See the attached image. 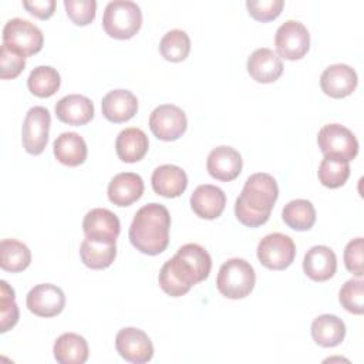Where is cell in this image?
<instances>
[{
    "mask_svg": "<svg viewBox=\"0 0 364 364\" xmlns=\"http://www.w3.org/2000/svg\"><path fill=\"white\" fill-rule=\"evenodd\" d=\"M108 199L117 206H129L144 193V181L138 173L121 172L108 185Z\"/></svg>",
    "mask_w": 364,
    "mask_h": 364,
    "instance_id": "7402d4cb",
    "label": "cell"
},
{
    "mask_svg": "<svg viewBox=\"0 0 364 364\" xmlns=\"http://www.w3.org/2000/svg\"><path fill=\"white\" fill-rule=\"evenodd\" d=\"M53 152L63 165L78 166L87 159V144L77 132H63L55 138Z\"/></svg>",
    "mask_w": 364,
    "mask_h": 364,
    "instance_id": "d4e9b609",
    "label": "cell"
},
{
    "mask_svg": "<svg viewBox=\"0 0 364 364\" xmlns=\"http://www.w3.org/2000/svg\"><path fill=\"white\" fill-rule=\"evenodd\" d=\"M212 267L210 255L198 243L181 246L176 255L161 267L158 282L161 289L171 297L186 294L192 286L203 282Z\"/></svg>",
    "mask_w": 364,
    "mask_h": 364,
    "instance_id": "6da1fadb",
    "label": "cell"
},
{
    "mask_svg": "<svg viewBox=\"0 0 364 364\" xmlns=\"http://www.w3.org/2000/svg\"><path fill=\"white\" fill-rule=\"evenodd\" d=\"M357 73L347 64L328 65L320 77L321 91L331 98H344L357 87Z\"/></svg>",
    "mask_w": 364,
    "mask_h": 364,
    "instance_id": "2e32d148",
    "label": "cell"
},
{
    "mask_svg": "<svg viewBox=\"0 0 364 364\" xmlns=\"http://www.w3.org/2000/svg\"><path fill=\"white\" fill-rule=\"evenodd\" d=\"M317 144L324 156H336L350 162L358 154L357 138L340 124L324 125L317 134Z\"/></svg>",
    "mask_w": 364,
    "mask_h": 364,
    "instance_id": "8992f818",
    "label": "cell"
},
{
    "mask_svg": "<svg viewBox=\"0 0 364 364\" xmlns=\"http://www.w3.org/2000/svg\"><path fill=\"white\" fill-rule=\"evenodd\" d=\"M363 286H364V283H363L361 279H350L340 289L338 300H340L341 306L353 314H363L364 313Z\"/></svg>",
    "mask_w": 364,
    "mask_h": 364,
    "instance_id": "e575fe53",
    "label": "cell"
},
{
    "mask_svg": "<svg viewBox=\"0 0 364 364\" xmlns=\"http://www.w3.org/2000/svg\"><path fill=\"white\" fill-rule=\"evenodd\" d=\"M283 222L294 230H309L316 222V209L307 199H294L282 210Z\"/></svg>",
    "mask_w": 364,
    "mask_h": 364,
    "instance_id": "f546056e",
    "label": "cell"
},
{
    "mask_svg": "<svg viewBox=\"0 0 364 364\" xmlns=\"http://www.w3.org/2000/svg\"><path fill=\"white\" fill-rule=\"evenodd\" d=\"M31 262L30 249L20 240L3 239L0 242V267L17 273L28 267Z\"/></svg>",
    "mask_w": 364,
    "mask_h": 364,
    "instance_id": "f1b7e54d",
    "label": "cell"
},
{
    "mask_svg": "<svg viewBox=\"0 0 364 364\" xmlns=\"http://www.w3.org/2000/svg\"><path fill=\"white\" fill-rule=\"evenodd\" d=\"M296 256V245L293 239L283 233H270L257 245L259 262L272 270L287 269Z\"/></svg>",
    "mask_w": 364,
    "mask_h": 364,
    "instance_id": "52a82bcc",
    "label": "cell"
},
{
    "mask_svg": "<svg viewBox=\"0 0 364 364\" xmlns=\"http://www.w3.org/2000/svg\"><path fill=\"white\" fill-rule=\"evenodd\" d=\"M311 337L321 347H336L346 337V324L334 314H321L311 323Z\"/></svg>",
    "mask_w": 364,
    "mask_h": 364,
    "instance_id": "4316f807",
    "label": "cell"
},
{
    "mask_svg": "<svg viewBox=\"0 0 364 364\" xmlns=\"http://www.w3.org/2000/svg\"><path fill=\"white\" fill-rule=\"evenodd\" d=\"M249 75L262 84L274 82L283 73V63L280 57L270 48H257L255 50L246 64Z\"/></svg>",
    "mask_w": 364,
    "mask_h": 364,
    "instance_id": "e0dca14e",
    "label": "cell"
},
{
    "mask_svg": "<svg viewBox=\"0 0 364 364\" xmlns=\"http://www.w3.org/2000/svg\"><path fill=\"white\" fill-rule=\"evenodd\" d=\"M149 141L146 134L135 127L122 129L115 141V151L122 162L134 164L141 161L148 152Z\"/></svg>",
    "mask_w": 364,
    "mask_h": 364,
    "instance_id": "cb8c5ba5",
    "label": "cell"
},
{
    "mask_svg": "<svg viewBox=\"0 0 364 364\" xmlns=\"http://www.w3.org/2000/svg\"><path fill=\"white\" fill-rule=\"evenodd\" d=\"M3 44H7L26 57L38 53L44 44L41 30L26 18H11L3 27Z\"/></svg>",
    "mask_w": 364,
    "mask_h": 364,
    "instance_id": "ba28073f",
    "label": "cell"
},
{
    "mask_svg": "<svg viewBox=\"0 0 364 364\" xmlns=\"http://www.w3.org/2000/svg\"><path fill=\"white\" fill-rule=\"evenodd\" d=\"M54 358L60 364H84L88 360L87 340L75 333L61 334L53 347Z\"/></svg>",
    "mask_w": 364,
    "mask_h": 364,
    "instance_id": "484cf974",
    "label": "cell"
},
{
    "mask_svg": "<svg viewBox=\"0 0 364 364\" xmlns=\"http://www.w3.org/2000/svg\"><path fill=\"white\" fill-rule=\"evenodd\" d=\"M0 331L6 333L18 321V307L14 299V290L6 280L0 282Z\"/></svg>",
    "mask_w": 364,
    "mask_h": 364,
    "instance_id": "836d02e7",
    "label": "cell"
},
{
    "mask_svg": "<svg viewBox=\"0 0 364 364\" xmlns=\"http://www.w3.org/2000/svg\"><path fill=\"white\" fill-rule=\"evenodd\" d=\"M337 270L336 253L323 245L313 246L303 259L304 274L314 282H326L334 276Z\"/></svg>",
    "mask_w": 364,
    "mask_h": 364,
    "instance_id": "ac0fdd59",
    "label": "cell"
},
{
    "mask_svg": "<svg viewBox=\"0 0 364 364\" xmlns=\"http://www.w3.org/2000/svg\"><path fill=\"white\" fill-rule=\"evenodd\" d=\"M80 256L82 263L90 269H107L117 256V246L115 243H101L85 237L80 247Z\"/></svg>",
    "mask_w": 364,
    "mask_h": 364,
    "instance_id": "83f0119b",
    "label": "cell"
},
{
    "mask_svg": "<svg viewBox=\"0 0 364 364\" xmlns=\"http://www.w3.org/2000/svg\"><path fill=\"white\" fill-rule=\"evenodd\" d=\"M256 283L255 269L245 259H229L225 262L216 277L219 293L228 299H243L250 294Z\"/></svg>",
    "mask_w": 364,
    "mask_h": 364,
    "instance_id": "5b68a950",
    "label": "cell"
},
{
    "mask_svg": "<svg viewBox=\"0 0 364 364\" xmlns=\"http://www.w3.org/2000/svg\"><path fill=\"white\" fill-rule=\"evenodd\" d=\"M188 119L185 112L172 104L156 107L149 115V128L152 134L162 141H175L186 131Z\"/></svg>",
    "mask_w": 364,
    "mask_h": 364,
    "instance_id": "8fae6325",
    "label": "cell"
},
{
    "mask_svg": "<svg viewBox=\"0 0 364 364\" xmlns=\"http://www.w3.org/2000/svg\"><path fill=\"white\" fill-rule=\"evenodd\" d=\"M191 51V38L189 36L179 28L168 31L161 43H159V53L162 57L171 63L183 61Z\"/></svg>",
    "mask_w": 364,
    "mask_h": 364,
    "instance_id": "d6a6232c",
    "label": "cell"
},
{
    "mask_svg": "<svg viewBox=\"0 0 364 364\" xmlns=\"http://www.w3.org/2000/svg\"><path fill=\"white\" fill-rule=\"evenodd\" d=\"M274 46L279 57L290 61L300 60L310 48L309 30L300 21L287 20L277 28Z\"/></svg>",
    "mask_w": 364,
    "mask_h": 364,
    "instance_id": "9c48e42d",
    "label": "cell"
},
{
    "mask_svg": "<svg viewBox=\"0 0 364 364\" xmlns=\"http://www.w3.org/2000/svg\"><path fill=\"white\" fill-rule=\"evenodd\" d=\"M171 215L161 203L144 205L135 213L129 226V242L141 253L155 256L169 245Z\"/></svg>",
    "mask_w": 364,
    "mask_h": 364,
    "instance_id": "3957f363",
    "label": "cell"
},
{
    "mask_svg": "<svg viewBox=\"0 0 364 364\" xmlns=\"http://www.w3.org/2000/svg\"><path fill=\"white\" fill-rule=\"evenodd\" d=\"M115 348L129 363L144 364L152 360L154 346L148 334L135 327L121 328L115 336Z\"/></svg>",
    "mask_w": 364,
    "mask_h": 364,
    "instance_id": "7c38bea8",
    "label": "cell"
},
{
    "mask_svg": "<svg viewBox=\"0 0 364 364\" xmlns=\"http://www.w3.org/2000/svg\"><path fill=\"white\" fill-rule=\"evenodd\" d=\"M51 117L46 107L36 105L26 114L21 127L23 148L31 155H40L48 141Z\"/></svg>",
    "mask_w": 364,
    "mask_h": 364,
    "instance_id": "30bf717a",
    "label": "cell"
},
{
    "mask_svg": "<svg viewBox=\"0 0 364 364\" xmlns=\"http://www.w3.org/2000/svg\"><path fill=\"white\" fill-rule=\"evenodd\" d=\"M152 189L164 198H178L188 186L185 171L176 165H161L152 172Z\"/></svg>",
    "mask_w": 364,
    "mask_h": 364,
    "instance_id": "603a6c76",
    "label": "cell"
},
{
    "mask_svg": "<svg viewBox=\"0 0 364 364\" xmlns=\"http://www.w3.org/2000/svg\"><path fill=\"white\" fill-rule=\"evenodd\" d=\"M82 230L90 240L115 243L121 230V223L114 212L105 208H94L84 216Z\"/></svg>",
    "mask_w": 364,
    "mask_h": 364,
    "instance_id": "4fadbf2b",
    "label": "cell"
},
{
    "mask_svg": "<svg viewBox=\"0 0 364 364\" xmlns=\"http://www.w3.org/2000/svg\"><path fill=\"white\" fill-rule=\"evenodd\" d=\"M226 205L225 192L215 185H199L191 196L192 210L202 219H216Z\"/></svg>",
    "mask_w": 364,
    "mask_h": 364,
    "instance_id": "ffe728a7",
    "label": "cell"
},
{
    "mask_svg": "<svg viewBox=\"0 0 364 364\" xmlns=\"http://www.w3.org/2000/svg\"><path fill=\"white\" fill-rule=\"evenodd\" d=\"M142 24V11L131 0L109 1L104 10L102 27L105 33L117 40L134 37Z\"/></svg>",
    "mask_w": 364,
    "mask_h": 364,
    "instance_id": "277c9868",
    "label": "cell"
},
{
    "mask_svg": "<svg viewBox=\"0 0 364 364\" xmlns=\"http://www.w3.org/2000/svg\"><path fill=\"white\" fill-rule=\"evenodd\" d=\"M102 115L109 122H125L138 111V100L128 90H112L101 101Z\"/></svg>",
    "mask_w": 364,
    "mask_h": 364,
    "instance_id": "44dd1931",
    "label": "cell"
},
{
    "mask_svg": "<svg viewBox=\"0 0 364 364\" xmlns=\"http://www.w3.org/2000/svg\"><path fill=\"white\" fill-rule=\"evenodd\" d=\"M60 84H61V78L58 71L50 65L36 67L27 78V87L30 92L40 98H47L54 95L58 91Z\"/></svg>",
    "mask_w": 364,
    "mask_h": 364,
    "instance_id": "4dcf8cb0",
    "label": "cell"
},
{
    "mask_svg": "<svg viewBox=\"0 0 364 364\" xmlns=\"http://www.w3.org/2000/svg\"><path fill=\"white\" fill-rule=\"evenodd\" d=\"M24 67H26V55L7 44H1L0 77L3 80H13L24 70Z\"/></svg>",
    "mask_w": 364,
    "mask_h": 364,
    "instance_id": "d590c367",
    "label": "cell"
},
{
    "mask_svg": "<svg viewBox=\"0 0 364 364\" xmlns=\"http://www.w3.org/2000/svg\"><path fill=\"white\" fill-rule=\"evenodd\" d=\"M243 161L240 154L232 146L213 148L206 159V169L212 178L222 182L236 179L242 172Z\"/></svg>",
    "mask_w": 364,
    "mask_h": 364,
    "instance_id": "9a60e30c",
    "label": "cell"
},
{
    "mask_svg": "<svg viewBox=\"0 0 364 364\" xmlns=\"http://www.w3.org/2000/svg\"><path fill=\"white\" fill-rule=\"evenodd\" d=\"M55 117L68 125L80 127L88 124L94 117V104L85 95L70 94L55 104Z\"/></svg>",
    "mask_w": 364,
    "mask_h": 364,
    "instance_id": "d6986e66",
    "label": "cell"
},
{
    "mask_svg": "<svg viewBox=\"0 0 364 364\" xmlns=\"http://www.w3.org/2000/svg\"><path fill=\"white\" fill-rule=\"evenodd\" d=\"M23 7L34 17L47 20L55 11V1L54 0H33V1H23Z\"/></svg>",
    "mask_w": 364,
    "mask_h": 364,
    "instance_id": "ab89813d",
    "label": "cell"
},
{
    "mask_svg": "<svg viewBox=\"0 0 364 364\" xmlns=\"http://www.w3.org/2000/svg\"><path fill=\"white\" fill-rule=\"evenodd\" d=\"M284 6L283 0H247L246 7L249 14L257 21H270L279 17Z\"/></svg>",
    "mask_w": 364,
    "mask_h": 364,
    "instance_id": "74e56055",
    "label": "cell"
},
{
    "mask_svg": "<svg viewBox=\"0 0 364 364\" xmlns=\"http://www.w3.org/2000/svg\"><path fill=\"white\" fill-rule=\"evenodd\" d=\"M279 198L276 179L266 173L257 172L250 175L235 202V215L237 220L249 228L264 225Z\"/></svg>",
    "mask_w": 364,
    "mask_h": 364,
    "instance_id": "7a4b0ae2",
    "label": "cell"
},
{
    "mask_svg": "<svg viewBox=\"0 0 364 364\" xmlns=\"http://www.w3.org/2000/svg\"><path fill=\"white\" fill-rule=\"evenodd\" d=\"M363 249L364 242L363 237H355L350 240L344 249V264L348 272L361 277L364 274L363 270Z\"/></svg>",
    "mask_w": 364,
    "mask_h": 364,
    "instance_id": "f35d334b",
    "label": "cell"
},
{
    "mask_svg": "<svg viewBox=\"0 0 364 364\" xmlns=\"http://www.w3.org/2000/svg\"><path fill=\"white\" fill-rule=\"evenodd\" d=\"M318 181L323 186L336 189L343 186L350 176L348 161L336 156H324L318 166Z\"/></svg>",
    "mask_w": 364,
    "mask_h": 364,
    "instance_id": "1f68e13d",
    "label": "cell"
},
{
    "mask_svg": "<svg viewBox=\"0 0 364 364\" xmlns=\"http://www.w3.org/2000/svg\"><path fill=\"white\" fill-rule=\"evenodd\" d=\"M26 304L27 309L38 317H54L63 311L65 296L58 286L41 283L27 293Z\"/></svg>",
    "mask_w": 364,
    "mask_h": 364,
    "instance_id": "5bb4252c",
    "label": "cell"
},
{
    "mask_svg": "<svg viewBox=\"0 0 364 364\" xmlns=\"http://www.w3.org/2000/svg\"><path fill=\"white\" fill-rule=\"evenodd\" d=\"M67 16L77 26H87L95 18V0H64Z\"/></svg>",
    "mask_w": 364,
    "mask_h": 364,
    "instance_id": "8d00e7d4",
    "label": "cell"
}]
</instances>
